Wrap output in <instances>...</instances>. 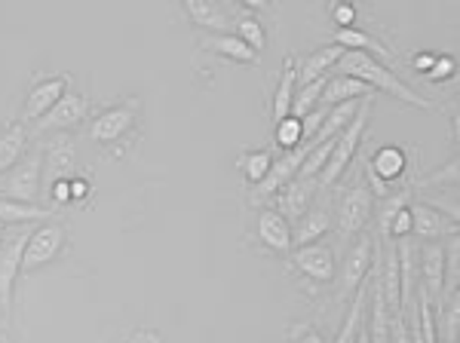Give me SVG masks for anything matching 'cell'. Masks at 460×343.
I'll return each mask as SVG.
<instances>
[{
	"label": "cell",
	"mask_w": 460,
	"mask_h": 343,
	"mask_svg": "<svg viewBox=\"0 0 460 343\" xmlns=\"http://www.w3.org/2000/svg\"><path fill=\"white\" fill-rule=\"evenodd\" d=\"M0 221L4 224H34V221H49V208L40 206H25L16 199L0 197Z\"/></svg>",
	"instance_id": "obj_30"
},
{
	"label": "cell",
	"mask_w": 460,
	"mask_h": 343,
	"mask_svg": "<svg viewBox=\"0 0 460 343\" xmlns=\"http://www.w3.org/2000/svg\"><path fill=\"white\" fill-rule=\"evenodd\" d=\"M325 114H329V108H323V104H319L316 110H310V114L301 120L304 136H307V138H314V136H316V129H319V126H323V120H325Z\"/></svg>",
	"instance_id": "obj_40"
},
{
	"label": "cell",
	"mask_w": 460,
	"mask_h": 343,
	"mask_svg": "<svg viewBox=\"0 0 460 343\" xmlns=\"http://www.w3.org/2000/svg\"><path fill=\"white\" fill-rule=\"evenodd\" d=\"M184 13L197 28H206L209 34H227V28L234 25L230 13L221 4H212V0H184Z\"/></svg>",
	"instance_id": "obj_17"
},
{
	"label": "cell",
	"mask_w": 460,
	"mask_h": 343,
	"mask_svg": "<svg viewBox=\"0 0 460 343\" xmlns=\"http://www.w3.org/2000/svg\"><path fill=\"white\" fill-rule=\"evenodd\" d=\"M316 188H319L316 178H295V181H288L286 188L277 193L279 197L277 212L283 215L286 221H298L301 215L310 208V197H314Z\"/></svg>",
	"instance_id": "obj_15"
},
{
	"label": "cell",
	"mask_w": 460,
	"mask_h": 343,
	"mask_svg": "<svg viewBox=\"0 0 460 343\" xmlns=\"http://www.w3.org/2000/svg\"><path fill=\"white\" fill-rule=\"evenodd\" d=\"M49 193H53L56 206H65V203H71V178H65V181H56L53 188H49Z\"/></svg>",
	"instance_id": "obj_42"
},
{
	"label": "cell",
	"mask_w": 460,
	"mask_h": 343,
	"mask_svg": "<svg viewBox=\"0 0 460 343\" xmlns=\"http://www.w3.org/2000/svg\"><path fill=\"white\" fill-rule=\"evenodd\" d=\"M375 212V193L372 188H366V184H353L350 190L344 193V199H341V208H338V230L344 240H350V236L362 233L366 230L368 218H372Z\"/></svg>",
	"instance_id": "obj_6"
},
{
	"label": "cell",
	"mask_w": 460,
	"mask_h": 343,
	"mask_svg": "<svg viewBox=\"0 0 460 343\" xmlns=\"http://www.w3.org/2000/svg\"><path fill=\"white\" fill-rule=\"evenodd\" d=\"M372 255H375V236L359 233V240L353 242V249L344 258V270H341V297H353L366 286V276L372 273Z\"/></svg>",
	"instance_id": "obj_7"
},
{
	"label": "cell",
	"mask_w": 460,
	"mask_h": 343,
	"mask_svg": "<svg viewBox=\"0 0 460 343\" xmlns=\"http://www.w3.org/2000/svg\"><path fill=\"white\" fill-rule=\"evenodd\" d=\"M65 242H68V230L62 224H43V227L31 230L25 245V255H22V273H37L40 267L53 264L62 255Z\"/></svg>",
	"instance_id": "obj_4"
},
{
	"label": "cell",
	"mask_w": 460,
	"mask_h": 343,
	"mask_svg": "<svg viewBox=\"0 0 460 343\" xmlns=\"http://www.w3.org/2000/svg\"><path fill=\"white\" fill-rule=\"evenodd\" d=\"M74 163H77V147L68 132H58L56 138H49L47 156H43V181H47V193L56 181L74 178Z\"/></svg>",
	"instance_id": "obj_12"
},
{
	"label": "cell",
	"mask_w": 460,
	"mask_h": 343,
	"mask_svg": "<svg viewBox=\"0 0 460 343\" xmlns=\"http://www.w3.org/2000/svg\"><path fill=\"white\" fill-rule=\"evenodd\" d=\"M372 95V86H366L362 80H353V77H329V84L323 89V99L319 104L323 108H335V104H344V101H356V99H368Z\"/></svg>",
	"instance_id": "obj_20"
},
{
	"label": "cell",
	"mask_w": 460,
	"mask_h": 343,
	"mask_svg": "<svg viewBox=\"0 0 460 343\" xmlns=\"http://www.w3.org/2000/svg\"><path fill=\"white\" fill-rule=\"evenodd\" d=\"M25 145H28V132L22 123H13L0 136V175H6L13 166H19L22 156H25Z\"/></svg>",
	"instance_id": "obj_25"
},
{
	"label": "cell",
	"mask_w": 460,
	"mask_h": 343,
	"mask_svg": "<svg viewBox=\"0 0 460 343\" xmlns=\"http://www.w3.org/2000/svg\"><path fill=\"white\" fill-rule=\"evenodd\" d=\"M436 52H424V56H414L411 58V65H414V71H420V74H427L429 68H433V62H436Z\"/></svg>",
	"instance_id": "obj_43"
},
{
	"label": "cell",
	"mask_w": 460,
	"mask_h": 343,
	"mask_svg": "<svg viewBox=\"0 0 460 343\" xmlns=\"http://www.w3.org/2000/svg\"><path fill=\"white\" fill-rule=\"evenodd\" d=\"M368 117H372V101H359V110H356L350 126H347V129L335 138V147H332V154H329V163H325V169L319 172V178H316L323 190L335 188V184L341 181V175L347 172V166H350V160L356 156V147H359V141H362V132H366Z\"/></svg>",
	"instance_id": "obj_2"
},
{
	"label": "cell",
	"mask_w": 460,
	"mask_h": 343,
	"mask_svg": "<svg viewBox=\"0 0 460 343\" xmlns=\"http://www.w3.org/2000/svg\"><path fill=\"white\" fill-rule=\"evenodd\" d=\"M366 310H368V286H362L359 292L353 295L350 312H347L344 325H341V331L335 334V340H332V343H356V334H359V325L366 322Z\"/></svg>",
	"instance_id": "obj_28"
},
{
	"label": "cell",
	"mask_w": 460,
	"mask_h": 343,
	"mask_svg": "<svg viewBox=\"0 0 460 343\" xmlns=\"http://www.w3.org/2000/svg\"><path fill=\"white\" fill-rule=\"evenodd\" d=\"M86 181L84 178H71V199H84L86 197Z\"/></svg>",
	"instance_id": "obj_44"
},
{
	"label": "cell",
	"mask_w": 460,
	"mask_h": 343,
	"mask_svg": "<svg viewBox=\"0 0 460 343\" xmlns=\"http://www.w3.org/2000/svg\"><path fill=\"white\" fill-rule=\"evenodd\" d=\"M295 267L316 282H332L335 279V251L325 242L301 245V249L295 251Z\"/></svg>",
	"instance_id": "obj_14"
},
{
	"label": "cell",
	"mask_w": 460,
	"mask_h": 343,
	"mask_svg": "<svg viewBox=\"0 0 460 343\" xmlns=\"http://www.w3.org/2000/svg\"><path fill=\"white\" fill-rule=\"evenodd\" d=\"M28 236H31V224L19 227L0 251V310H4V316L13 312V286H16V276L22 273V255H25Z\"/></svg>",
	"instance_id": "obj_5"
},
{
	"label": "cell",
	"mask_w": 460,
	"mask_h": 343,
	"mask_svg": "<svg viewBox=\"0 0 460 343\" xmlns=\"http://www.w3.org/2000/svg\"><path fill=\"white\" fill-rule=\"evenodd\" d=\"M258 240L273 251H288L292 249V227L277 208H264L258 215Z\"/></svg>",
	"instance_id": "obj_18"
},
{
	"label": "cell",
	"mask_w": 460,
	"mask_h": 343,
	"mask_svg": "<svg viewBox=\"0 0 460 343\" xmlns=\"http://www.w3.org/2000/svg\"><path fill=\"white\" fill-rule=\"evenodd\" d=\"M199 47L218 52V56L230 58V62H240V65H255L258 62V52L249 49L236 34H206L203 40H199Z\"/></svg>",
	"instance_id": "obj_21"
},
{
	"label": "cell",
	"mask_w": 460,
	"mask_h": 343,
	"mask_svg": "<svg viewBox=\"0 0 460 343\" xmlns=\"http://www.w3.org/2000/svg\"><path fill=\"white\" fill-rule=\"evenodd\" d=\"M448 77H455V58L451 56H439L433 62V68L424 74V80H429V84H442Z\"/></svg>",
	"instance_id": "obj_37"
},
{
	"label": "cell",
	"mask_w": 460,
	"mask_h": 343,
	"mask_svg": "<svg viewBox=\"0 0 460 343\" xmlns=\"http://www.w3.org/2000/svg\"><path fill=\"white\" fill-rule=\"evenodd\" d=\"M138 110H142L138 99H129V101L117 104V108L105 110V114H99L93 120V126H89V138L99 141V145H114V141H120L126 132L136 126Z\"/></svg>",
	"instance_id": "obj_9"
},
{
	"label": "cell",
	"mask_w": 460,
	"mask_h": 343,
	"mask_svg": "<svg viewBox=\"0 0 460 343\" xmlns=\"http://www.w3.org/2000/svg\"><path fill=\"white\" fill-rule=\"evenodd\" d=\"M301 138H304V129H301L298 117H286V120L277 123V145L279 147L295 151V147H301Z\"/></svg>",
	"instance_id": "obj_34"
},
{
	"label": "cell",
	"mask_w": 460,
	"mask_h": 343,
	"mask_svg": "<svg viewBox=\"0 0 460 343\" xmlns=\"http://www.w3.org/2000/svg\"><path fill=\"white\" fill-rule=\"evenodd\" d=\"M399 236H411V212H408V206L399 208L390 221V240H399Z\"/></svg>",
	"instance_id": "obj_38"
},
{
	"label": "cell",
	"mask_w": 460,
	"mask_h": 343,
	"mask_svg": "<svg viewBox=\"0 0 460 343\" xmlns=\"http://www.w3.org/2000/svg\"><path fill=\"white\" fill-rule=\"evenodd\" d=\"M356 343H372V338H368V319L359 325V334H356Z\"/></svg>",
	"instance_id": "obj_46"
},
{
	"label": "cell",
	"mask_w": 460,
	"mask_h": 343,
	"mask_svg": "<svg viewBox=\"0 0 460 343\" xmlns=\"http://www.w3.org/2000/svg\"><path fill=\"white\" fill-rule=\"evenodd\" d=\"M40 184H43V154L34 151L31 156H25L19 166H13L10 175L0 181V197L16 199V203H25V206H37Z\"/></svg>",
	"instance_id": "obj_3"
},
{
	"label": "cell",
	"mask_w": 460,
	"mask_h": 343,
	"mask_svg": "<svg viewBox=\"0 0 460 343\" xmlns=\"http://www.w3.org/2000/svg\"><path fill=\"white\" fill-rule=\"evenodd\" d=\"M117 343H166V340H163V334L157 331V328L138 325V328H129V331H126Z\"/></svg>",
	"instance_id": "obj_36"
},
{
	"label": "cell",
	"mask_w": 460,
	"mask_h": 343,
	"mask_svg": "<svg viewBox=\"0 0 460 343\" xmlns=\"http://www.w3.org/2000/svg\"><path fill=\"white\" fill-rule=\"evenodd\" d=\"M436 319V340L439 343H457L460 334V295L451 292L445 295L442 307L433 312Z\"/></svg>",
	"instance_id": "obj_23"
},
{
	"label": "cell",
	"mask_w": 460,
	"mask_h": 343,
	"mask_svg": "<svg viewBox=\"0 0 460 343\" xmlns=\"http://www.w3.org/2000/svg\"><path fill=\"white\" fill-rule=\"evenodd\" d=\"M234 28H236V37H240V40L246 43L249 49H255V52L264 49L267 37H264L261 22H258L255 16H249V13H240V16L234 19Z\"/></svg>",
	"instance_id": "obj_32"
},
{
	"label": "cell",
	"mask_w": 460,
	"mask_h": 343,
	"mask_svg": "<svg viewBox=\"0 0 460 343\" xmlns=\"http://www.w3.org/2000/svg\"><path fill=\"white\" fill-rule=\"evenodd\" d=\"M335 47L347 49V52H368V56H375L377 62H381V58H390L387 47H384L377 37L359 31V28H341V31H335Z\"/></svg>",
	"instance_id": "obj_24"
},
{
	"label": "cell",
	"mask_w": 460,
	"mask_h": 343,
	"mask_svg": "<svg viewBox=\"0 0 460 343\" xmlns=\"http://www.w3.org/2000/svg\"><path fill=\"white\" fill-rule=\"evenodd\" d=\"M295 62L286 58L283 65V77H279V86H277V95H273V120H286L292 117V101H295Z\"/></svg>",
	"instance_id": "obj_29"
},
{
	"label": "cell",
	"mask_w": 460,
	"mask_h": 343,
	"mask_svg": "<svg viewBox=\"0 0 460 343\" xmlns=\"http://www.w3.org/2000/svg\"><path fill=\"white\" fill-rule=\"evenodd\" d=\"M457 169H460V163H457V160H451L445 169L433 172V175H429V178H424V181H420V188H433V184H442V181L455 184V181H457Z\"/></svg>",
	"instance_id": "obj_39"
},
{
	"label": "cell",
	"mask_w": 460,
	"mask_h": 343,
	"mask_svg": "<svg viewBox=\"0 0 460 343\" xmlns=\"http://www.w3.org/2000/svg\"><path fill=\"white\" fill-rule=\"evenodd\" d=\"M0 343H13V338L6 331H0Z\"/></svg>",
	"instance_id": "obj_47"
},
{
	"label": "cell",
	"mask_w": 460,
	"mask_h": 343,
	"mask_svg": "<svg viewBox=\"0 0 460 343\" xmlns=\"http://www.w3.org/2000/svg\"><path fill=\"white\" fill-rule=\"evenodd\" d=\"M332 230V215L319 206H310L307 212L298 218V227L292 233V242L298 245H310V242H319V236H325Z\"/></svg>",
	"instance_id": "obj_22"
},
{
	"label": "cell",
	"mask_w": 460,
	"mask_h": 343,
	"mask_svg": "<svg viewBox=\"0 0 460 343\" xmlns=\"http://www.w3.org/2000/svg\"><path fill=\"white\" fill-rule=\"evenodd\" d=\"M338 74L341 77H353V80H362L366 86L372 89H384V92H390L393 99L405 101V104H414V108H424V110H436V104L424 99L420 92H414L411 86L402 84V80L396 77L390 68H384L381 62H377L375 56H368V52H344L338 62Z\"/></svg>",
	"instance_id": "obj_1"
},
{
	"label": "cell",
	"mask_w": 460,
	"mask_h": 343,
	"mask_svg": "<svg viewBox=\"0 0 460 343\" xmlns=\"http://www.w3.org/2000/svg\"><path fill=\"white\" fill-rule=\"evenodd\" d=\"M332 147H335V138H329V141H310V145H307V160L301 163L298 178H319V172H323L325 163H329Z\"/></svg>",
	"instance_id": "obj_31"
},
{
	"label": "cell",
	"mask_w": 460,
	"mask_h": 343,
	"mask_svg": "<svg viewBox=\"0 0 460 343\" xmlns=\"http://www.w3.org/2000/svg\"><path fill=\"white\" fill-rule=\"evenodd\" d=\"M295 343H329V340H325L319 331H310V328H307V331H301L298 338H295Z\"/></svg>",
	"instance_id": "obj_45"
},
{
	"label": "cell",
	"mask_w": 460,
	"mask_h": 343,
	"mask_svg": "<svg viewBox=\"0 0 460 343\" xmlns=\"http://www.w3.org/2000/svg\"><path fill=\"white\" fill-rule=\"evenodd\" d=\"M445 260H448V251H445L439 242L424 245V251H420V258H418V267H420V288H424L427 301L433 303V312L442 307Z\"/></svg>",
	"instance_id": "obj_11"
},
{
	"label": "cell",
	"mask_w": 460,
	"mask_h": 343,
	"mask_svg": "<svg viewBox=\"0 0 460 343\" xmlns=\"http://www.w3.org/2000/svg\"><path fill=\"white\" fill-rule=\"evenodd\" d=\"M86 110H89V101L84 95L65 92L62 99H58L53 108L34 123V129L40 132V136H47V132H68L86 120Z\"/></svg>",
	"instance_id": "obj_10"
},
{
	"label": "cell",
	"mask_w": 460,
	"mask_h": 343,
	"mask_svg": "<svg viewBox=\"0 0 460 343\" xmlns=\"http://www.w3.org/2000/svg\"><path fill=\"white\" fill-rule=\"evenodd\" d=\"M408 212H411V236H418V240H442V236H455L457 233V224L451 218H445L436 206H427V203H414L408 206Z\"/></svg>",
	"instance_id": "obj_13"
},
{
	"label": "cell",
	"mask_w": 460,
	"mask_h": 343,
	"mask_svg": "<svg viewBox=\"0 0 460 343\" xmlns=\"http://www.w3.org/2000/svg\"><path fill=\"white\" fill-rule=\"evenodd\" d=\"M408 166V160H405V151L402 147H381V151L375 154V160H372V175L377 178V181H384V184H390V181H396V178H402V172Z\"/></svg>",
	"instance_id": "obj_26"
},
{
	"label": "cell",
	"mask_w": 460,
	"mask_h": 343,
	"mask_svg": "<svg viewBox=\"0 0 460 343\" xmlns=\"http://www.w3.org/2000/svg\"><path fill=\"white\" fill-rule=\"evenodd\" d=\"M332 19H335L338 31H341V28H353L356 10H353L350 4H335V10H332Z\"/></svg>",
	"instance_id": "obj_41"
},
{
	"label": "cell",
	"mask_w": 460,
	"mask_h": 343,
	"mask_svg": "<svg viewBox=\"0 0 460 343\" xmlns=\"http://www.w3.org/2000/svg\"><path fill=\"white\" fill-rule=\"evenodd\" d=\"M356 110H359V101H344V104H335V108H329V114H325L323 126L316 129V136L310 141H329V138H338L341 132L350 126V120L356 117Z\"/></svg>",
	"instance_id": "obj_27"
},
{
	"label": "cell",
	"mask_w": 460,
	"mask_h": 343,
	"mask_svg": "<svg viewBox=\"0 0 460 343\" xmlns=\"http://www.w3.org/2000/svg\"><path fill=\"white\" fill-rule=\"evenodd\" d=\"M347 49H341V47H323L319 52H310L307 58L301 62V71L295 74V84H298V89L301 86H310V84H316L319 77H329V68H335V65L341 62V56H344Z\"/></svg>",
	"instance_id": "obj_19"
},
{
	"label": "cell",
	"mask_w": 460,
	"mask_h": 343,
	"mask_svg": "<svg viewBox=\"0 0 460 343\" xmlns=\"http://www.w3.org/2000/svg\"><path fill=\"white\" fill-rule=\"evenodd\" d=\"M408 197H411V190H402V193H396V197H387V203H384L381 215H377V230H381L384 242L390 240V221H393V215H396L399 208L408 206Z\"/></svg>",
	"instance_id": "obj_35"
},
{
	"label": "cell",
	"mask_w": 460,
	"mask_h": 343,
	"mask_svg": "<svg viewBox=\"0 0 460 343\" xmlns=\"http://www.w3.org/2000/svg\"><path fill=\"white\" fill-rule=\"evenodd\" d=\"M4 236H6V230H4V221H0V245H4Z\"/></svg>",
	"instance_id": "obj_48"
},
{
	"label": "cell",
	"mask_w": 460,
	"mask_h": 343,
	"mask_svg": "<svg viewBox=\"0 0 460 343\" xmlns=\"http://www.w3.org/2000/svg\"><path fill=\"white\" fill-rule=\"evenodd\" d=\"M307 160V145L304 147H295V151H288L283 160H277L270 166V172L261 178V181L255 184V190H252V203L255 206H261L267 203L270 197H277L279 190L286 188L288 181H295L298 178V172H301V163Z\"/></svg>",
	"instance_id": "obj_8"
},
{
	"label": "cell",
	"mask_w": 460,
	"mask_h": 343,
	"mask_svg": "<svg viewBox=\"0 0 460 343\" xmlns=\"http://www.w3.org/2000/svg\"><path fill=\"white\" fill-rule=\"evenodd\" d=\"M270 166H273V156H270V151H255V154H246L240 160V169L246 172V178L252 184H258L261 178L270 172Z\"/></svg>",
	"instance_id": "obj_33"
},
{
	"label": "cell",
	"mask_w": 460,
	"mask_h": 343,
	"mask_svg": "<svg viewBox=\"0 0 460 343\" xmlns=\"http://www.w3.org/2000/svg\"><path fill=\"white\" fill-rule=\"evenodd\" d=\"M68 77H49V80H40V84L31 86V92H28L25 99V117L28 120H40L43 114H47L53 104L62 99L65 92H68Z\"/></svg>",
	"instance_id": "obj_16"
}]
</instances>
